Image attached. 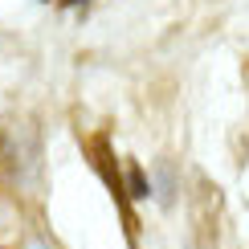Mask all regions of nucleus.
<instances>
[{
  "label": "nucleus",
  "instance_id": "nucleus-1",
  "mask_svg": "<svg viewBox=\"0 0 249 249\" xmlns=\"http://www.w3.org/2000/svg\"><path fill=\"white\" fill-rule=\"evenodd\" d=\"M192 249H225V200L204 176H196L192 192Z\"/></svg>",
  "mask_w": 249,
  "mask_h": 249
},
{
  "label": "nucleus",
  "instance_id": "nucleus-2",
  "mask_svg": "<svg viewBox=\"0 0 249 249\" xmlns=\"http://www.w3.org/2000/svg\"><path fill=\"white\" fill-rule=\"evenodd\" d=\"M13 163V147H8V135L0 131V168H8Z\"/></svg>",
  "mask_w": 249,
  "mask_h": 249
}]
</instances>
